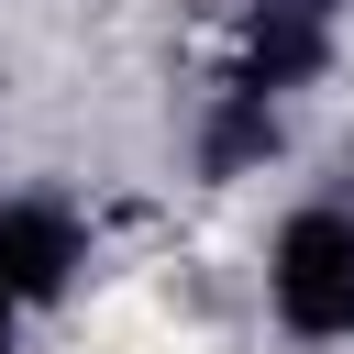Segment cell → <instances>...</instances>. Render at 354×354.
Segmentation results:
<instances>
[{"instance_id":"1","label":"cell","mask_w":354,"mask_h":354,"mask_svg":"<svg viewBox=\"0 0 354 354\" xmlns=\"http://www.w3.org/2000/svg\"><path fill=\"white\" fill-rule=\"evenodd\" d=\"M266 299L299 343H354V210H288L266 243Z\"/></svg>"},{"instance_id":"2","label":"cell","mask_w":354,"mask_h":354,"mask_svg":"<svg viewBox=\"0 0 354 354\" xmlns=\"http://www.w3.org/2000/svg\"><path fill=\"white\" fill-rule=\"evenodd\" d=\"M77 266H88L77 210H55V199H0V277H11L22 310H55V299L77 288Z\"/></svg>"},{"instance_id":"4","label":"cell","mask_w":354,"mask_h":354,"mask_svg":"<svg viewBox=\"0 0 354 354\" xmlns=\"http://www.w3.org/2000/svg\"><path fill=\"white\" fill-rule=\"evenodd\" d=\"M22 343V299H11V277H0V354Z\"/></svg>"},{"instance_id":"3","label":"cell","mask_w":354,"mask_h":354,"mask_svg":"<svg viewBox=\"0 0 354 354\" xmlns=\"http://www.w3.org/2000/svg\"><path fill=\"white\" fill-rule=\"evenodd\" d=\"M266 144H277V100H254V88H221V111H210V133H199V166H210V177H243Z\"/></svg>"}]
</instances>
